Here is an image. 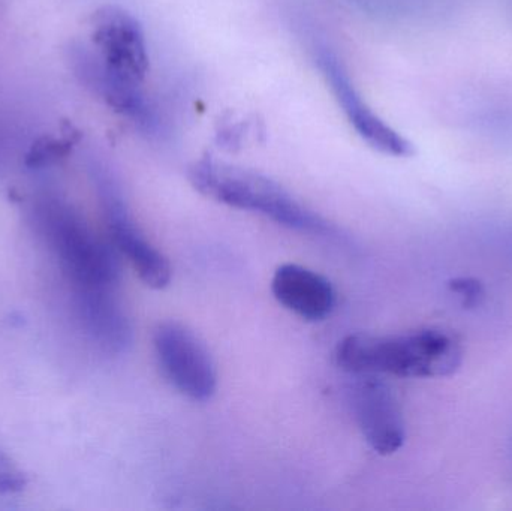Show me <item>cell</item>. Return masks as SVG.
<instances>
[{
  "mask_svg": "<svg viewBox=\"0 0 512 511\" xmlns=\"http://www.w3.org/2000/svg\"><path fill=\"white\" fill-rule=\"evenodd\" d=\"M334 357L349 374L438 378L462 366L463 350L450 333L424 329L387 336L354 333L339 342Z\"/></svg>",
  "mask_w": 512,
  "mask_h": 511,
  "instance_id": "1",
  "label": "cell"
},
{
  "mask_svg": "<svg viewBox=\"0 0 512 511\" xmlns=\"http://www.w3.org/2000/svg\"><path fill=\"white\" fill-rule=\"evenodd\" d=\"M188 177L204 197L234 209L259 213L283 227L300 231L328 228L321 216L295 200L282 185L254 170L206 156L191 165Z\"/></svg>",
  "mask_w": 512,
  "mask_h": 511,
  "instance_id": "2",
  "label": "cell"
},
{
  "mask_svg": "<svg viewBox=\"0 0 512 511\" xmlns=\"http://www.w3.org/2000/svg\"><path fill=\"white\" fill-rule=\"evenodd\" d=\"M36 222L75 291L108 290L120 281L116 252L99 239L69 204L42 198L36 204Z\"/></svg>",
  "mask_w": 512,
  "mask_h": 511,
  "instance_id": "3",
  "label": "cell"
},
{
  "mask_svg": "<svg viewBox=\"0 0 512 511\" xmlns=\"http://www.w3.org/2000/svg\"><path fill=\"white\" fill-rule=\"evenodd\" d=\"M92 179L98 191L99 200L104 207L108 230L116 248L128 258L141 281L153 290H164L171 282L170 261L156 249L144 236L143 231L135 224L129 213L128 204L123 197L113 174L104 165L93 162Z\"/></svg>",
  "mask_w": 512,
  "mask_h": 511,
  "instance_id": "4",
  "label": "cell"
},
{
  "mask_svg": "<svg viewBox=\"0 0 512 511\" xmlns=\"http://www.w3.org/2000/svg\"><path fill=\"white\" fill-rule=\"evenodd\" d=\"M156 359L171 386L192 401H209L218 387V372L206 345L177 321L158 324L153 333Z\"/></svg>",
  "mask_w": 512,
  "mask_h": 511,
  "instance_id": "5",
  "label": "cell"
},
{
  "mask_svg": "<svg viewBox=\"0 0 512 511\" xmlns=\"http://www.w3.org/2000/svg\"><path fill=\"white\" fill-rule=\"evenodd\" d=\"M352 407L358 428L372 450L390 456L402 449L406 440L402 408L381 375H358L352 387Z\"/></svg>",
  "mask_w": 512,
  "mask_h": 511,
  "instance_id": "6",
  "label": "cell"
},
{
  "mask_svg": "<svg viewBox=\"0 0 512 511\" xmlns=\"http://www.w3.org/2000/svg\"><path fill=\"white\" fill-rule=\"evenodd\" d=\"M316 63L327 83H330L337 101L342 105L343 113L370 147L396 158L414 155L412 143L394 131L378 114L373 113L372 108L361 99L336 54L330 50L318 51Z\"/></svg>",
  "mask_w": 512,
  "mask_h": 511,
  "instance_id": "7",
  "label": "cell"
},
{
  "mask_svg": "<svg viewBox=\"0 0 512 511\" xmlns=\"http://www.w3.org/2000/svg\"><path fill=\"white\" fill-rule=\"evenodd\" d=\"M93 42L99 56L117 74L143 83L149 53L140 21L119 6H104L93 15Z\"/></svg>",
  "mask_w": 512,
  "mask_h": 511,
  "instance_id": "8",
  "label": "cell"
},
{
  "mask_svg": "<svg viewBox=\"0 0 512 511\" xmlns=\"http://www.w3.org/2000/svg\"><path fill=\"white\" fill-rule=\"evenodd\" d=\"M277 302L306 321H322L333 311L336 293L325 276L298 266L282 264L271 279Z\"/></svg>",
  "mask_w": 512,
  "mask_h": 511,
  "instance_id": "9",
  "label": "cell"
},
{
  "mask_svg": "<svg viewBox=\"0 0 512 511\" xmlns=\"http://www.w3.org/2000/svg\"><path fill=\"white\" fill-rule=\"evenodd\" d=\"M75 300L84 329L93 341L107 353L126 351L132 342V327L116 297V288L75 291Z\"/></svg>",
  "mask_w": 512,
  "mask_h": 511,
  "instance_id": "10",
  "label": "cell"
},
{
  "mask_svg": "<svg viewBox=\"0 0 512 511\" xmlns=\"http://www.w3.org/2000/svg\"><path fill=\"white\" fill-rule=\"evenodd\" d=\"M77 74L84 83L101 95L114 110L131 117L135 122L150 123L152 114L147 107L146 96L141 84L114 72L99 54L90 53L81 48L75 53Z\"/></svg>",
  "mask_w": 512,
  "mask_h": 511,
  "instance_id": "11",
  "label": "cell"
},
{
  "mask_svg": "<svg viewBox=\"0 0 512 511\" xmlns=\"http://www.w3.org/2000/svg\"><path fill=\"white\" fill-rule=\"evenodd\" d=\"M72 140H53V138H42L30 149L26 158L27 167L44 168L53 165L54 162L68 155L71 149Z\"/></svg>",
  "mask_w": 512,
  "mask_h": 511,
  "instance_id": "12",
  "label": "cell"
},
{
  "mask_svg": "<svg viewBox=\"0 0 512 511\" xmlns=\"http://www.w3.org/2000/svg\"><path fill=\"white\" fill-rule=\"evenodd\" d=\"M26 486V476L12 464L11 459L5 453L0 452V494H20L26 489Z\"/></svg>",
  "mask_w": 512,
  "mask_h": 511,
  "instance_id": "13",
  "label": "cell"
},
{
  "mask_svg": "<svg viewBox=\"0 0 512 511\" xmlns=\"http://www.w3.org/2000/svg\"><path fill=\"white\" fill-rule=\"evenodd\" d=\"M451 293L462 300L465 308H475L484 299L483 284L477 279L457 278L450 282Z\"/></svg>",
  "mask_w": 512,
  "mask_h": 511,
  "instance_id": "14",
  "label": "cell"
}]
</instances>
